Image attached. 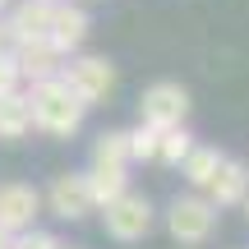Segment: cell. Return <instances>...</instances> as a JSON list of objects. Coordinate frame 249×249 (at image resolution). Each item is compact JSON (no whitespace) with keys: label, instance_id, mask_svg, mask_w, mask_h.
<instances>
[{"label":"cell","instance_id":"1","mask_svg":"<svg viewBox=\"0 0 249 249\" xmlns=\"http://www.w3.org/2000/svg\"><path fill=\"white\" fill-rule=\"evenodd\" d=\"M28 107H33V129L51 134V139H70L79 134L83 124V102L65 88V79H42V83H28Z\"/></svg>","mask_w":249,"mask_h":249},{"label":"cell","instance_id":"2","mask_svg":"<svg viewBox=\"0 0 249 249\" xmlns=\"http://www.w3.org/2000/svg\"><path fill=\"white\" fill-rule=\"evenodd\" d=\"M217 213L222 208H213V198L208 194H185V198H176V203L166 208V231H171V240L176 245H185V249H198V245H208L213 240V231H217Z\"/></svg>","mask_w":249,"mask_h":249},{"label":"cell","instance_id":"3","mask_svg":"<svg viewBox=\"0 0 249 249\" xmlns=\"http://www.w3.org/2000/svg\"><path fill=\"white\" fill-rule=\"evenodd\" d=\"M60 79L83 107H97L116 92V65L107 55H70V65H60Z\"/></svg>","mask_w":249,"mask_h":249},{"label":"cell","instance_id":"4","mask_svg":"<svg viewBox=\"0 0 249 249\" xmlns=\"http://www.w3.org/2000/svg\"><path fill=\"white\" fill-rule=\"evenodd\" d=\"M97 213H102V222H107V235L120 240V245H134V240H143V235L152 231V198L134 194V189H124L120 198H111Z\"/></svg>","mask_w":249,"mask_h":249},{"label":"cell","instance_id":"5","mask_svg":"<svg viewBox=\"0 0 249 249\" xmlns=\"http://www.w3.org/2000/svg\"><path fill=\"white\" fill-rule=\"evenodd\" d=\"M189 107H194V102H189V88H185V83L161 79V83H152V88H143L139 120L152 124V129H176V124L189 120Z\"/></svg>","mask_w":249,"mask_h":249},{"label":"cell","instance_id":"6","mask_svg":"<svg viewBox=\"0 0 249 249\" xmlns=\"http://www.w3.org/2000/svg\"><path fill=\"white\" fill-rule=\"evenodd\" d=\"M42 203L51 208V217H60V222H83L88 213H97V203H92V194H88V176H83V171H65V176H55L51 189L42 194Z\"/></svg>","mask_w":249,"mask_h":249},{"label":"cell","instance_id":"7","mask_svg":"<svg viewBox=\"0 0 249 249\" xmlns=\"http://www.w3.org/2000/svg\"><path fill=\"white\" fill-rule=\"evenodd\" d=\"M92 33V14L83 5H74V0H60V5H51V23H46V42L55 46V51L70 60V55H79V46L88 42Z\"/></svg>","mask_w":249,"mask_h":249},{"label":"cell","instance_id":"8","mask_svg":"<svg viewBox=\"0 0 249 249\" xmlns=\"http://www.w3.org/2000/svg\"><path fill=\"white\" fill-rule=\"evenodd\" d=\"M37 213H42V194L33 185H23V180L0 185V231H9V235L28 231Z\"/></svg>","mask_w":249,"mask_h":249},{"label":"cell","instance_id":"9","mask_svg":"<svg viewBox=\"0 0 249 249\" xmlns=\"http://www.w3.org/2000/svg\"><path fill=\"white\" fill-rule=\"evenodd\" d=\"M14 60H18L23 83H42V79H55V74H60L65 55L55 51L46 37H33V42H18V46H14Z\"/></svg>","mask_w":249,"mask_h":249},{"label":"cell","instance_id":"10","mask_svg":"<svg viewBox=\"0 0 249 249\" xmlns=\"http://www.w3.org/2000/svg\"><path fill=\"white\" fill-rule=\"evenodd\" d=\"M249 194V166L240 157H222V166H217V176L208 180V198H213V208H240Z\"/></svg>","mask_w":249,"mask_h":249},{"label":"cell","instance_id":"11","mask_svg":"<svg viewBox=\"0 0 249 249\" xmlns=\"http://www.w3.org/2000/svg\"><path fill=\"white\" fill-rule=\"evenodd\" d=\"M9 28H14V46L18 42H33V37H46V23H51V5L42 0H18V5L5 9Z\"/></svg>","mask_w":249,"mask_h":249},{"label":"cell","instance_id":"12","mask_svg":"<svg viewBox=\"0 0 249 249\" xmlns=\"http://www.w3.org/2000/svg\"><path fill=\"white\" fill-rule=\"evenodd\" d=\"M222 157H226V152H222V148H213V143H194V148L185 152V161H180V171H185L189 189H198V194H203L208 180H213V176H217V166H222Z\"/></svg>","mask_w":249,"mask_h":249},{"label":"cell","instance_id":"13","mask_svg":"<svg viewBox=\"0 0 249 249\" xmlns=\"http://www.w3.org/2000/svg\"><path fill=\"white\" fill-rule=\"evenodd\" d=\"M33 129V107H28V92H5L0 97V139H23Z\"/></svg>","mask_w":249,"mask_h":249},{"label":"cell","instance_id":"14","mask_svg":"<svg viewBox=\"0 0 249 249\" xmlns=\"http://www.w3.org/2000/svg\"><path fill=\"white\" fill-rule=\"evenodd\" d=\"M92 166H111V171H129V134L107 129L92 143Z\"/></svg>","mask_w":249,"mask_h":249},{"label":"cell","instance_id":"15","mask_svg":"<svg viewBox=\"0 0 249 249\" xmlns=\"http://www.w3.org/2000/svg\"><path fill=\"white\" fill-rule=\"evenodd\" d=\"M83 176H88V194H92V203H97V208H107L111 198H120L124 189H129V171L92 166V171H83Z\"/></svg>","mask_w":249,"mask_h":249},{"label":"cell","instance_id":"16","mask_svg":"<svg viewBox=\"0 0 249 249\" xmlns=\"http://www.w3.org/2000/svg\"><path fill=\"white\" fill-rule=\"evenodd\" d=\"M189 148H194V134H189L185 124H176V129H157V161H166V166H180Z\"/></svg>","mask_w":249,"mask_h":249},{"label":"cell","instance_id":"17","mask_svg":"<svg viewBox=\"0 0 249 249\" xmlns=\"http://www.w3.org/2000/svg\"><path fill=\"white\" fill-rule=\"evenodd\" d=\"M124 134H129V161H157V129H152V124L139 120Z\"/></svg>","mask_w":249,"mask_h":249},{"label":"cell","instance_id":"18","mask_svg":"<svg viewBox=\"0 0 249 249\" xmlns=\"http://www.w3.org/2000/svg\"><path fill=\"white\" fill-rule=\"evenodd\" d=\"M9 249H60V240H55L51 231H33V226H28V231H18L14 240H9Z\"/></svg>","mask_w":249,"mask_h":249},{"label":"cell","instance_id":"19","mask_svg":"<svg viewBox=\"0 0 249 249\" xmlns=\"http://www.w3.org/2000/svg\"><path fill=\"white\" fill-rule=\"evenodd\" d=\"M18 83H23V74H18L14 51H0V97H5V92H14Z\"/></svg>","mask_w":249,"mask_h":249},{"label":"cell","instance_id":"20","mask_svg":"<svg viewBox=\"0 0 249 249\" xmlns=\"http://www.w3.org/2000/svg\"><path fill=\"white\" fill-rule=\"evenodd\" d=\"M9 240H14V235H9V231H0V249H9Z\"/></svg>","mask_w":249,"mask_h":249},{"label":"cell","instance_id":"21","mask_svg":"<svg viewBox=\"0 0 249 249\" xmlns=\"http://www.w3.org/2000/svg\"><path fill=\"white\" fill-rule=\"evenodd\" d=\"M5 9H9V0H0V14H5Z\"/></svg>","mask_w":249,"mask_h":249},{"label":"cell","instance_id":"22","mask_svg":"<svg viewBox=\"0 0 249 249\" xmlns=\"http://www.w3.org/2000/svg\"><path fill=\"white\" fill-rule=\"evenodd\" d=\"M245 217H249V194H245Z\"/></svg>","mask_w":249,"mask_h":249},{"label":"cell","instance_id":"23","mask_svg":"<svg viewBox=\"0 0 249 249\" xmlns=\"http://www.w3.org/2000/svg\"><path fill=\"white\" fill-rule=\"evenodd\" d=\"M42 5H60V0H42Z\"/></svg>","mask_w":249,"mask_h":249},{"label":"cell","instance_id":"24","mask_svg":"<svg viewBox=\"0 0 249 249\" xmlns=\"http://www.w3.org/2000/svg\"><path fill=\"white\" fill-rule=\"evenodd\" d=\"M60 249H65V245H60Z\"/></svg>","mask_w":249,"mask_h":249}]
</instances>
